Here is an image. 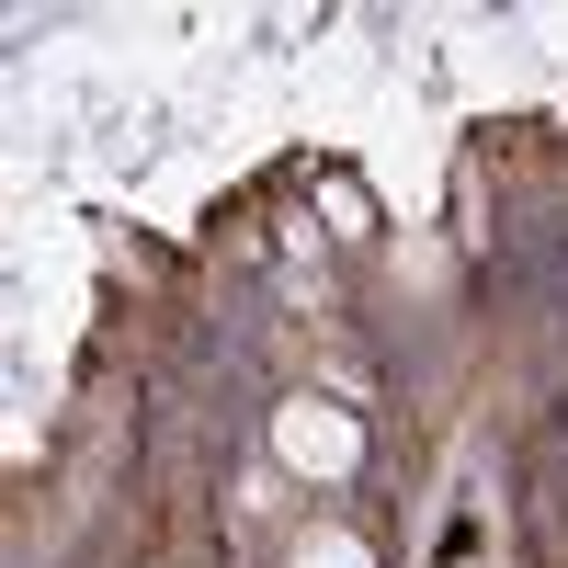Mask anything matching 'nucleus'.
I'll use <instances>...</instances> for the list:
<instances>
[{
    "label": "nucleus",
    "instance_id": "f257e3e1",
    "mask_svg": "<svg viewBox=\"0 0 568 568\" xmlns=\"http://www.w3.org/2000/svg\"><path fill=\"white\" fill-rule=\"evenodd\" d=\"M273 455L296 466V478L342 489L353 466H364V420H353L342 398H273Z\"/></svg>",
    "mask_w": 568,
    "mask_h": 568
},
{
    "label": "nucleus",
    "instance_id": "f03ea898",
    "mask_svg": "<svg viewBox=\"0 0 568 568\" xmlns=\"http://www.w3.org/2000/svg\"><path fill=\"white\" fill-rule=\"evenodd\" d=\"M318 227H329L342 251H375V227H387V216H375V182L329 160V171H318Z\"/></svg>",
    "mask_w": 568,
    "mask_h": 568
},
{
    "label": "nucleus",
    "instance_id": "7ed1b4c3",
    "mask_svg": "<svg viewBox=\"0 0 568 568\" xmlns=\"http://www.w3.org/2000/svg\"><path fill=\"white\" fill-rule=\"evenodd\" d=\"M296 568H375L353 535H296Z\"/></svg>",
    "mask_w": 568,
    "mask_h": 568
}]
</instances>
